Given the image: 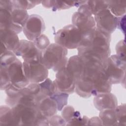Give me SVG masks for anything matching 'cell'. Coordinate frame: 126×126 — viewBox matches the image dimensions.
Segmentation results:
<instances>
[{"label": "cell", "instance_id": "obj_1", "mask_svg": "<svg viewBox=\"0 0 126 126\" xmlns=\"http://www.w3.org/2000/svg\"><path fill=\"white\" fill-rule=\"evenodd\" d=\"M111 35L97 30L96 27L82 34L81 42L77 48L81 58H93L100 60L106 68L111 56Z\"/></svg>", "mask_w": 126, "mask_h": 126}, {"label": "cell", "instance_id": "obj_2", "mask_svg": "<svg viewBox=\"0 0 126 126\" xmlns=\"http://www.w3.org/2000/svg\"><path fill=\"white\" fill-rule=\"evenodd\" d=\"M0 65L5 67L12 85L21 89L30 83L25 76L23 63L13 51L7 50L0 55Z\"/></svg>", "mask_w": 126, "mask_h": 126}, {"label": "cell", "instance_id": "obj_3", "mask_svg": "<svg viewBox=\"0 0 126 126\" xmlns=\"http://www.w3.org/2000/svg\"><path fill=\"white\" fill-rule=\"evenodd\" d=\"M11 109L15 125H47L48 119L41 115L36 106L19 103Z\"/></svg>", "mask_w": 126, "mask_h": 126}, {"label": "cell", "instance_id": "obj_4", "mask_svg": "<svg viewBox=\"0 0 126 126\" xmlns=\"http://www.w3.org/2000/svg\"><path fill=\"white\" fill-rule=\"evenodd\" d=\"M67 49L56 43H51L42 52L41 63L48 69L57 72L67 62Z\"/></svg>", "mask_w": 126, "mask_h": 126}, {"label": "cell", "instance_id": "obj_5", "mask_svg": "<svg viewBox=\"0 0 126 126\" xmlns=\"http://www.w3.org/2000/svg\"><path fill=\"white\" fill-rule=\"evenodd\" d=\"M82 33L75 25H66L58 30L55 34L56 43L67 49H77L81 42Z\"/></svg>", "mask_w": 126, "mask_h": 126}, {"label": "cell", "instance_id": "obj_6", "mask_svg": "<svg viewBox=\"0 0 126 126\" xmlns=\"http://www.w3.org/2000/svg\"><path fill=\"white\" fill-rule=\"evenodd\" d=\"M126 71V60L117 55H111L108 58L105 73L112 84H125Z\"/></svg>", "mask_w": 126, "mask_h": 126}, {"label": "cell", "instance_id": "obj_7", "mask_svg": "<svg viewBox=\"0 0 126 126\" xmlns=\"http://www.w3.org/2000/svg\"><path fill=\"white\" fill-rule=\"evenodd\" d=\"M25 76L29 83H40L48 78V69L41 62L23 63Z\"/></svg>", "mask_w": 126, "mask_h": 126}, {"label": "cell", "instance_id": "obj_8", "mask_svg": "<svg viewBox=\"0 0 126 126\" xmlns=\"http://www.w3.org/2000/svg\"><path fill=\"white\" fill-rule=\"evenodd\" d=\"M13 52L16 56H21L24 62H41L42 51L38 50L32 41L20 40L19 45Z\"/></svg>", "mask_w": 126, "mask_h": 126}, {"label": "cell", "instance_id": "obj_9", "mask_svg": "<svg viewBox=\"0 0 126 126\" xmlns=\"http://www.w3.org/2000/svg\"><path fill=\"white\" fill-rule=\"evenodd\" d=\"M45 29V26L43 18L38 14H31L26 21L23 32L27 38L33 41L42 34Z\"/></svg>", "mask_w": 126, "mask_h": 126}, {"label": "cell", "instance_id": "obj_10", "mask_svg": "<svg viewBox=\"0 0 126 126\" xmlns=\"http://www.w3.org/2000/svg\"><path fill=\"white\" fill-rule=\"evenodd\" d=\"M96 28L105 33L111 35L117 27L118 17L113 15L107 8L94 16Z\"/></svg>", "mask_w": 126, "mask_h": 126}, {"label": "cell", "instance_id": "obj_11", "mask_svg": "<svg viewBox=\"0 0 126 126\" xmlns=\"http://www.w3.org/2000/svg\"><path fill=\"white\" fill-rule=\"evenodd\" d=\"M57 89L63 93L71 94L75 92L76 80L66 66L57 71L53 81Z\"/></svg>", "mask_w": 126, "mask_h": 126}, {"label": "cell", "instance_id": "obj_12", "mask_svg": "<svg viewBox=\"0 0 126 126\" xmlns=\"http://www.w3.org/2000/svg\"><path fill=\"white\" fill-rule=\"evenodd\" d=\"M36 106L41 115L47 119L56 115L58 111L55 100L51 97L43 95L41 93L36 99Z\"/></svg>", "mask_w": 126, "mask_h": 126}, {"label": "cell", "instance_id": "obj_13", "mask_svg": "<svg viewBox=\"0 0 126 126\" xmlns=\"http://www.w3.org/2000/svg\"><path fill=\"white\" fill-rule=\"evenodd\" d=\"M72 23L80 30L82 34L96 27L94 17L93 15L78 11L72 15Z\"/></svg>", "mask_w": 126, "mask_h": 126}, {"label": "cell", "instance_id": "obj_14", "mask_svg": "<svg viewBox=\"0 0 126 126\" xmlns=\"http://www.w3.org/2000/svg\"><path fill=\"white\" fill-rule=\"evenodd\" d=\"M94 96V105L99 111L104 109H114L118 105L116 96L111 92L99 94Z\"/></svg>", "mask_w": 126, "mask_h": 126}, {"label": "cell", "instance_id": "obj_15", "mask_svg": "<svg viewBox=\"0 0 126 126\" xmlns=\"http://www.w3.org/2000/svg\"><path fill=\"white\" fill-rule=\"evenodd\" d=\"M15 32L8 29L0 30V37L1 43L7 50L14 51L20 43V39Z\"/></svg>", "mask_w": 126, "mask_h": 126}, {"label": "cell", "instance_id": "obj_16", "mask_svg": "<svg viewBox=\"0 0 126 126\" xmlns=\"http://www.w3.org/2000/svg\"><path fill=\"white\" fill-rule=\"evenodd\" d=\"M84 66V61L78 55L70 57L68 59L66 65V67L72 73L76 81L82 76Z\"/></svg>", "mask_w": 126, "mask_h": 126}, {"label": "cell", "instance_id": "obj_17", "mask_svg": "<svg viewBox=\"0 0 126 126\" xmlns=\"http://www.w3.org/2000/svg\"><path fill=\"white\" fill-rule=\"evenodd\" d=\"M87 1H57V0H43L41 3L46 8H51L53 11L68 9L73 6H80L85 3Z\"/></svg>", "mask_w": 126, "mask_h": 126}, {"label": "cell", "instance_id": "obj_18", "mask_svg": "<svg viewBox=\"0 0 126 126\" xmlns=\"http://www.w3.org/2000/svg\"><path fill=\"white\" fill-rule=\"evenodd\" d=\"M8 29L13 31L17 34L23 31L13 23L10 11L0 8V30Z\"/></svg>", "mask_w": 126, "mask_h": 126}, {"label": "cell", "instance_id": "obj_19", "mask_svg": "<svg viewBox=\"0 0 126 126\" xmlns=\"http://www.w3.org/2000/svg\"><path fill=\"white\" fill-rule=\"evenodd\" d=\"M93 89V86L91 81L81 78L76 82L75 92L80 96L88 98L92 95Z\"/></svg>", "mask_w": 126, "mask_h": 126}, {"label": "cell", "instance_id": "obj_20", "mask_svg": "<svg viewBox=\"0 0 126 126\" xmlns=\"http://www.w3.org/2000/svg\"><path fill=\"white\" fill-rule=\"evenodd\" d=\"M9 11H10L14 24L23 30V27L29 16L27 10L15 7L13 5V8Z\"/></svg>", "mask_w": 126, "mask_h": 126}, {"label": "cell", "instance_id": "obj_21", "mask_svg": "<svg viewBox=\"0 0 126 126\" xmlns=\"http://www.w3.org/2000/svg\"><path fill=\"white\" fill-rule=\"evenodd\" d=\"M126 0H108V9L117 17L125 15L126 11Z\"/></svg>", "mask_w": 126, "mask_h": 126}, {"label": "cell", "instance_id": "obj_22", "mask_svg": "<svg viewBox=\"0 0 126 126\" xmlns=\"http://www.w3.org/2000/svg\"><path fill=\"white\" fill-rule=\"evenodd\" d=\"M99 118L103 126H117L115 108L104 109L100 111Z\"/></svg>", "mask_w": 126, "mask_h": 126}, {"label": "cell", "instance_id": "obj_23", "mask_svg": "<svg viewBox=\"0 0 126 126\" xmlns=\"http://www.w3.org/2000/svg\"><path fill=\"white\" fill-rule=\"evenodd\" d=\"M15 125L11 107L1 105L0 111V125Z\"/></svg>", "mask_w": 126, "mask_h": 126}, {"label": "cell", "instance_id": "obj_24", "mask_svg": "<svg viewBox=\"0 0 126 126\" xmlns=\"http://www.w3.org/2000/svg\"><path fill=\"white\" fill-rule=\"evenodd\" d=\"M39 84L41 89V94L44 96L50 97L58 90L54 82L49 78Z\"/></svg>", "mask_w": 126, "mask_h": 126}, {"label": "cell", "instance_id": "obj_25", "mask_svg": "<svg viewBox=\"0 0 126 126\" xmlns=\"http://www.w3.org/2000/svg\"><path fill=\"white\" fill-rule=\"evenodd\" d=\"M87 3L93 16L108 8V0H88Z\"/></svg>", "mask_w": 126, "mask_h": 126}, {"label": "cell", "instance_id": "obj_26", "mask_svg": "<svg viewBox=\"0 0 126 126\" xmlns=\"http://www.w3.org/2000/svg\"><path fill=\"white\" fill-rule=\"evenodd\" d=\"M69 94L57 90L54 94L50 96L55 100L58 107V111H61L67 104Z\"/></svg>", "mask_w": 126, "mask_h": 126}, {"label": "cell", "instance_id": "obj_27", "mask_svg": "<svg viewBox=\"0 0 126 126\" xmlns=\"http://www.w3.org/2000/svg\"><path fill=\"white\" fill-rule=\"evenodd\" d=\"M117 126L126 125V108L125 103L122 104L115 108Z\"/></svg>", "mask_w": 126, "mask_h": 126}, {"label": "cell", "instance_id": "obj_28", "mask_svg": "<svg viewBox=\"0 0 126 126\" xmlns=\"http://www.w3.org/2000/svg\"><path fill=\"white\" fill-rule=\"evenodd\" d=\"M12 3L14 6L22 8L25 10H28L32 8L36 5L41 3L42 1L39 0H12Z\"/></svg>", "mask_w": 126, "mask_h": 126}, {"label": "cell", "instance_id": "obj_29", "mask_svg": "<svg viewBox=\"0 0 126 126\" xmlns=\"http://www.w3.org/2000/svg\"><path fill=\"white\" fill-rule=\"evenodd\" d=\"M32 42L36 47L41 51H43L50 44L48 37L44 34H42Z\"/></svg>", "mask_w": 126, "mask_h": 126}, {"label": "cell", "instance_id": "obj_30", "mask_svg": "<svg viewBox=\"0 0 126 126\" xmlns=\"http://www.w3.org/2000/svg\"><path fill=\"white\" fill-rule=\"evenodd\" d=\"M89 119V118L86 116H81L80 113L76 111L75 116L70 121L66 124V125H88Z\"/></svg>", "mask_w": 126, "mask_h": 126}, {"label": "cell", "instance_id": "obj_31", "mask_svg": "<svg viewBox=\"0 0 126 126\" xmlns=\"http://www.w3.org/2000/svg\"><path fill=\"white\" fill-rule=\"evenodd\" d=\"M11 85L6 69L4 66L0 65V90H5Z\"/></svg>", "mask_w": 126, "mask_h": 126}, {"label": "cell", "instance_id": "obj_32", "mask_svg": "<svg viewBox=\"0 0 126 126\" xmlns=\"http://www.w3.org/2000/svg\"><path fill=\"white\" fill-rule=\"evenodd\" d=\"M76 111L71 105H66L62 109V116L66 123L70 121L75 116Z\"/></svg>", "mask_w": 126, "mask_h": 126}, {"label": "cell", "instance_id": "obj_33", "mask_svg": "<svg viewBox=\"0 0 126 126\" xmlns=\"http://www.w3.org/2000/svg\"><path fill=\"white\" fill-rule=\"evenodd\" d=\"M48 126H64L66 125V122L62 117L58 115H54L48 119Z\"/></svg>", "mask_w": 126, "mask_h": 126}, {"label": "cell", "instance_id": "obj_34", "mask_svg": "<svg viewBox=\"0 0 126 126\" xmlns=\"http://www.w3.org/2000/svg\"><path fill=\"white\" fill-rule=\"evenodd\" d=\"M116 51L117 55L122 59L126 60L125 41L124 40H122L118 42L116 46Z\"/></svg>", "mask_w": 126, "mask_h": 126}, {"label": "cell", "instance_id": "obj_35", "mask_svg": "<svg viewBox=\"0 0 126 126\" xmlns=\"http://www.w3.org/2000/svg\"><path fill=\"white\" fill-rule=\"evenodd\" d=\"M126 15L118 17V23L117 28L119 29L124 34L125 33V27H126Z\"/></svg>", "mask_w": 126, "mask_h": 126}, {"label": "cell", "instance_id": "obj_36", "mask_svg": "<svg viewBox=\"0 0 126 126\" xmlns=\"http://www.w3.org/2000/svg\"><path fill=\"white\" fill-rule=\"evenodd\" d=\"M93 123H94V125H103L101 120L98 117H94L89 119L88 125H92Z\"/></svg>", "mask_w": 126, "mask_h": 126}]
</instances>
